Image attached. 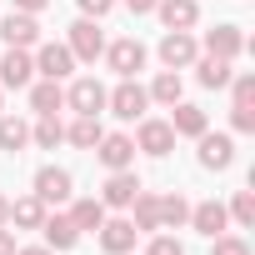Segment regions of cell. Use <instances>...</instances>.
<instances>
[{
  "mask_svg": "<svg viewBox=\"0 0 255 255\" xmlns=\"http://www.w3.org/2000/svg\"><path fill=\"white\" fill-rule=\"evenodd\" d=\"M135 220H110V225H100V245L110 250V255H125V250H130L135 245Z\"/></svg>",
  "mask_w": 255,
  "mask_h": 255,
  "instance_id": "cell-1",
  "label": "cell"
},
{
  "mask_svg": "<svg viewBox=\"0 0 255 255\" xmlns=\"http://www.w3.org/2000/svg\"><path fill=\"white\" fill-rule=\"evenodd\" d=\"M100 45H105V40H100V30H95L90 20H75V25H70V55L95 60V55H100Z\"/></svg>",
  "mask_w": 255,
  "mask_h": 255,
  "instance_id": "cell-2",
  "label": "cell"
},
{
  "mask_svg": "<svg viewBox=\"0 0 255 255\" xmlns=\"http://www.w3.org/2000/svg\"><path fill=\"white\" fill-rule=\"evenodd\" d=\"M160 60H165L170 70H175V65H190V60H195V40H190L185 30H170V35L160 40Z\"/></svg>",
  "mask_w": 255,
  "mask_h": 255,
  "instance_id": "cell-3",
  "label": "cell"
},
{
  "mask_svg": "<svg viewBox=\"0 0 255 255\" xmlns=\"http://www.w3.org/2000/svg\"><path fill=\"white\" fill-rule=\"evenodd\" d=\"M35 195H40V200H70V170L45 165V170L35 175Z\"/></svg>",
  "mask_w": 255,
  "mask_h": 255,
  "instance_id": "cell-4",
  "label": "cell"
},
{
  "mask_svg": "<svg viewBox=\"0 0 255 255\" xmlns=\"http://www.w3.org/2000/svg\"><path fill=\"white\" fill-rule=\"evenodd\" d=\"M110 65H115L120 75H135V70L145 65V45H140V40H115V45H110Z\"/></svg>",
  "mask_w": 255,
  "mask_h": 255,
  "instance_id": "cell-5",
  "label": "cell"
},
{
  "mask_svg": "<svg viewBox=\"0 0 255 255\" xmlns=\"http://www.w3.org/2000/svg\"><path fill=\"white\" fill-rule=\"evenodd\" d=\"M170 145H175L170 120H145V125H140V150H150V155H165Z\"/></svg>",
  "mask_w": 255,
  "mask_h": 255,
  "instance_id": "cell-6",
  "label": "cell"
},
{
  "mask_svg": "<svg viewBox=\"0 0 255 255\" xmlns=\"http://www.w3.org/2000/svg\"><path fill=\"white\" fill-rule=\"evenodd\" d=\"M100 160L110 170H125L135 160V140H125V135H100Z\"/></svg>",
  "mask_w": 255,
  "mask_h": 255,
  "instance_id": "cell-7",
  "label": "cell"
},
{
  "mask_svg": "<svg viewBox=\"0 0 255 255\" xmlns=\"http://www.w3.org/2000/svg\"><path fill=\"white\" fill-rule=\"evenodd\" d=\"M235 160V145H230V135H205L200 140V165H210V170H225Z\"/></svg>",
  "mask_w": 255,
  "mask_h": 255,
  "instance_id": "cell-8",
  "label": "cell"
},
{
  "mask_svg": "<svg viewBox=\"0 0 255 255\" xmlns=\"http://www.w3.org/2000/svg\"><path fill=\"white\" fill-rule=\"evenodd\" d=\"M140 195V180L130 175V170H115L110 180H105V205H130Z\"/></svg>",
  "mask_w": 255,
  "mask_h": 255,
  "instance_id": "cell-9",
  "label": "cell"
},
{
  "mask_svg": "<svg viewBox=\"0 0 255 255\" xmlns=\"http://www.w3.org/2000/svg\"><path fill=\"white\" fill-rule=\"evenodd\" d=\"M110 105H115V115H120V120H135V115L145 110V90L125 80V85H120V90L110 95Z\"/></svg>",
  "mask_w": 255,
  "mask_h": 255,
  "instance_id": "cell-10",
  "label": "cell"
},
{
  "mask_svg": "<svg viewBox=\"0 0 255 255\" xmlns=\"http://www.w3.org/2000/svg\"><path fill=\"white\" fill-rule=\"evenodd\" d=\"M70 60H75L70 45H45L40 50V75L45 80H60V75H70Z\"/></svg>",
  "mask_w": 255,
  "mask_h": 255,
  "instance_id": "cell-11",
  "label": "cell"
},
{
  "mask_svg": "<svg viewBox=\"0 0 255 255\" xmlns=\"http://www.w3.org/2000/svg\"><path fill=\"white\" fill-rule=\"evenodd\" d=\"M70 105H75L80 115H95V110L105 105V90H100L95 80H75V85H70Z\"/></svg>",
  "mask_w": 255,
  "mask_h": 255,
  "instance_id": "cell-12",
  "label": "cell"
},
{
  "mask_svg": "<svg viewBox=\"0 0 255 255\" xmlns=\"http://www.w3.org/2000/svg\"><path fill=\"white\" fill-rule=\"evenodd\" d=\"M190 220H195V230H200V235H210V240H215V235L225 230V205L205 200V205H195V210H190Z\"/></svg>",
  "mask_w": 255,
  "mask_h": 255,
  "instance_id": "cell-13",
  "label": "cell"
},
{
  "mask_svg": "<svg viewBox=\"0 0 255 255\" xmlns=\"http://www.w3.org/2000/svg\"><path fill=\"white\" fill-rule=\"evenodd\" d=\"M0 35H5L10 45H35V35H40V25H35L30 15H5V25H0Z\"/></svg>",
  "mask_w": 255,
  "mask_h": 255,
  "instance_id": "cell-14",
  "label": "cell"
},
{
  "mask_svg": "<svg viewBox=\"0 0 255 255\" xmlns=\"http://www.w3.org/2000/svg\"><path fill=\"white\" fill-rule=\"evenodd\" d=\"M30 70H35V65H30L15 45H10V55H5V60H0V80H5V85H30Z\"/></svg>",
  "mask_w": 255,
  "mask_h": 255,
  "instance_id": "cell-15",
  "label": "cell"
},
{
  "mask_svg": "<svg viewBox=\"0 0 255 255\" xmlns=\"http://www.w3.org/2000/svg\"><path fill=\"white\" fill-rule=\"evenodd\" d=\"M170 130H175V135H200V130H205V110H200V105H180V110L170 115Z\"/></svg>",
  "mask_w": 255,
  "mask_h": 255,
  "instance_id": "cell-16",
  "label": "cell"
},
{
  "mask_svg": "<svg viewBox=\"0 0 255 255\" xmlns=\"http://www.w3.org/2000/svg\"><path fill=\"white\" fill-rule=\"evenodd\" d=\"M160 15L170 30H185V25H195V0H160Z\"/></svg>",
  "mask_w": 255,
  "mask_h": 255,
  "instance_id": "cell-17",
  "label": "cell"
},
{
  "mask_svg": "<svg viewBox=\"0 0 255 255\" xmlns=\"http://www.w3.org/2000/svg\"><path fill=\"white\" fill-rule=\"evenodd\" d=\"M205 45H210V55H220V60H225V55H235L245 40H240V30H235V25H215Z\"/></svg>",
  "mask_w": 255,
  "mask_h": 255,
  "instance_id": "cell-18",
  "label": "cell"
},
{
  "mask_svg": "<svg viewBox=\"0 0 255 255\" xmlns=\"http://www.w3.org/2000/svg\"><path fill=\"white\" fill-rule=\"evenodd\" d=\"M40 225H45V240H50V245H60V250H70V245L80 240L75 220H60V215H55V220H40Z\"/></svg>",
  "mask_w": 255,
  "mask_h": 255,
  "instance_id": "cell-19",
  "label": "cell"
},
{
  "mask_svg": "<svg viewBox=\"0 0 255 255\" xmlns=\"http://www.w3.org/2000/svg\"><path fill=\"white\" fill-rule=\"evenodd\" d=\"M60 100H65V95H60V85H55V80H45V85H35V90H30V105H35L40 115H55V110H60Z\"/></svg>",
  "mask_w": 255,
  "mask_h": 255,
  "instance_id": "cell-20",
  "label": "cell"
},
{
  "mask_svg": "<svg viewBox=\"0 0 255 255\" xmlns=\"http://www.w3.org/2000/svg\"><path fill=\"white\" fill-rule=\"evenodd\" d=\"M10 220H15V225H40V220H45V200H40V195L15 200V205H10Z\"/></svg>",
  "mask_w": 255,
  "mask_h": 255,
  "instance_id": "cell-21",
  "label": "cell"
},
{
  "mask_svg": "<svg viewBox=\"0 0 255 255\" xmlns=\"http://www.w3.org/2000/svg\"><path fill=\"white\" fill-rule=\"evenodd\" d=\"M70 220H75V230H100V225H105V205H100V200H80Z\"/></svg>",
  "mask_w": 255,
  "mask_h": 255,
  "instance_id": "cell-22",
  "label": "cell"
},
{
  "mask_svg": "<svg viewBox=\"0 0 255 255\" xmlns=\"http://www.w3.org/2000/svg\"><path fill=\"white\" fill-rule=\"evenodd\" d=\"M25 140H30L25 120H0V150H20Z\"/></svg>",
  "mask_w": 255,
  "mask_h": 255,
  "instance_id": "cell-23",
  "label": "cell"
},
{
  "mask_svg": "<svg viewBox=\"0 0 255 255\" xmlns=\"http://www.w3.org/2000/svg\"><path fill=\"white\" fill-rule=\"evenodd\" d=\"M70 140H75V145H100V120H95V115H80V120L70 125Z\"/></svg>",
  "mask_w": 255,
  "mask_h": 255,
  "instance_id": "cell-24",
  "label": "cell"
},
{
  "mask_svg": "<svg viewBox=\"0 0 255 255\" xmlns=\"http://www.w3.org/2000/svg\"><path fill=\"white\" fill-rule=\"evenodd\" d=\"M200 85H230V65H225L220 55L200 60Z\"/></svg>",
  "mask_w": 255,
  "mask_h": 255,
  "instance_id": "cell-25",
  "label": "cell"
},
{
  "mask_svg": "<svg viewBox=\"0 0 255 255\" xmlns=\"http://www.w3.org/2000/svg\"><path fill=\"white\" fill-rule=\"evenodd\" d=\"M150 95H155V100H165V105H175V100H180V75H160Z\"/></svg>",
  "mask_w": 255,
  "mask_h": 255,
  "instance_id": "cell-26",
  "label": "cell"
},
{
  "mask_svg": "<svg viewBox=\"0 0 255 255\" xmlns=\"http://www.w3.org/2000/svg\"><path fill=\"white\" fill-rule=\"evenodd\" d=\"M135 200H140V210H135V215H140V225H145V230H155V225H160V200H155V195H135Z\"/></svg>",
  "mask_w": 255,
  "mask_h": 255,
  "instance_id": "cell-27",
  "label": "cell"
},
{
  "mask_svg": "<svg viewBox=\"0 0 255 255\" xmlns=\"http://www.w3.org/2000/svg\"><path fill=\"white\" fill-rule=\"evenodd\" d=\"M185 215H190V205H185L180 195H170V200H160V220H165V225H180Z\"/></svg>",
  "mask_w": 255,
  "mask_h": 255,
  "instance_id": "cell-28",
  "label": "cell"
},
{
  "mask_svg": "<svg viewBox=\"0 0 255 255\" xmlns=\"http://www.w3.org/2000/svg\"><path fill=\"white\" fill-rule=\"evenodd\" d=\"M235 220H240V225H250V220H255V195H250V190H240V195H235Z\"/></svg>",
  "mask_w": 255,
  "mask_h": 255,
  "instance_id": "cell-29",
  "label": "cell"
},
{
  "mask_svg": "<svg viewBox=\"0 0 255 255\" xmlns=\"http://www.w3.org/2000/svg\"><path fill=\"white\" fill-rule=\"evenodd\" d=\"M215 255H250V245L235 235H215Z\"/></svg>",
  "mask_w": 255,
  "mask_h": 255,
  "instance_id": "cell-30",
  "label": "cell"
},
{
  "mask_svg": "<svg viewBox=\"0 0 255 255\" xmlns=\"http://www.w3.org/2000/svg\"><path fill=\"white\" fill-rule=\"evenodd\" d=\"M60 135H65V130L55 125V115H45V120H40V130H35V140H40V145H55Z\"/></svg>",
  "mask_w": 255,
  "mask_h": 255,
  "instance_id": "cell-31",
  "label": "cell"
},
{
  "mask_svg": "<svg viewBox=\"0 0 255 255\" xmlns=\"http://www.w3.org/2000/svg\"><path fill=\"white\" fill-rule=\"evenodd\" d=\"M250 95H255V80L240 75V80H235V105H250Z\"/></svg>",
  "mask_w": 255,
  "mask_h": 255,
  "instance_id": "cell-32",
  "label": "cell"
},
{
  "mask_svg": "<svg viewBox=\"0 0 255 255\" xmlns=\"http://www.w3.org/2000/svg\"><path fill=\"white\" fill-rule=\"evenodd\" d=\"M150 255H185V245H180V240H165V235H160V240L150 245Z\"/></svg>",
  "mask_w": 255,
  "mask_h": 255,
  "instance_id": "cell-33",
  "label": "cell"
},
{
  "mask_svg": "<svg viewBox=\"0 0 255 255\" xmlns=\"http://www.w3.org/2000/svg\"><path fill=\"white\" fill-rule=\"evenodd\" d=\"M235 130H255V115H250V105H235Z\"/></svg>",
  "mask_w": 255,
  "mask_h": 255,
  "instance_id": "cell-34",
  "label": "cell"
},
{
  "mask_svg": "<svg viewBox=\"0 0 255 255\" xmlns=\"http://www.w3.org/2000/svg\"><path fill=\"white\" fill-rule=\"evenodd\" d=\"M80 10H90V15H105V10H110V0H80Z\"/></svg>",
  "mask_w": 255,
  "mask_h": 255,
  "instance_id": "cell-35",
  "label": "cell"
},
{
  "mask_svg": "<svg viewBox=\"0 0 255 255\" xmlns=\"http://www.w3.org/2000/svg\"><path fill=\"white\" fill-rule=\"evenodd\" d=\"M0 255H15V230H0Z\"/></svg>",
  "mask_w": 255,
  "mask_h": 255,
  "instance_id": "cell-36",
  "label": "cell"
},
{
  "mask_svg": "<svg viewBox=\"0 0 255 255\" xmlns=\"http://www.w3.org/2000/svg\"><path fill=\"white\" fill-rule=\"evenodd\" d=\"M125 5H130V10H155L160 0H125Z\"/></svg>",
  "mask_w": 255,
  "mask_h": 255,
  "instance_id": "cell-37",
  "label": "cell"
},
{
  "mask_svg": "<svg viewBox=\"0 0 255 255\" xmlns=\"http://www.w3.org/2000/svg\"><path fill=\"white\" fill-rule=\"evenodd\" d=\"M15 5H20V10H40V5H45V0H15Z\"/></svg>",
  "mask_w": 255,
  "mask_h": 255,
  "instance_id": "cell-38",
  "label": "cell"
},
{
  "mask_svg": "<svg viewBox=\"0 0 255 255\" xmlns=\"http://www.w3.org/2000/svg\"><path fill=\"white\" fill-rule=\"evenodd\" d=\"M5 220H10V200H5V195H0V225H5Z\"/></svg>",
  "mask_w": 255,
  "mask_h": 255,
  "instance_id": "cell-39",
  "label": "cell"
},
{
  "mask_svg": "<svg viewBox=\"0 0 255 255\" xmlns=\"http://www.w3.org/2000/svg\"><path fill=\"white\" fill-rule=\"evenodd\" d=\"M15 255H50V250H15Z\"/></svg>",
  "mask_w": 255,
  "mask_h": 255,
  "instance_id": "cell-40",
  "label": "cell"
}]
</instances>
